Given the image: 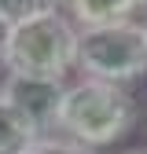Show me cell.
<instances>
[{
    "mask_svg": "<svg viewBox=\"0 0 147 154\" xmlns=\"http://www.w3.org/2000/svg\"><path fill=\"white\" fill-rule=\"evenodd\" d=\"M77 70L114 85L140 81L147 73V26L136 18L77 26Z\"/></svg>",
    "mask_w": 147,
    "mask_h": 154,
    "instance_id": "cell-2",
    "label": "cell"
},
{
    "mask_svg": "<svg viewBox=\"0 0 147 154\" xmlns=\"http://www.w3.org/2000/svg\"><path fill=\"white\" fill-rule=\"evenodd\" d=\"M22 154H96V150L85 147V143H77V140H66V136H41Z\"/></svg>",
    "mask_w": 147,
    "mask_h": 154,
    "instance_id": "cell-8",
    "label": "cell"
},
{
    "mask_svg": "<svg viewBox=\"0 0 147 154\" xmlns=\"http://www.w3.org/2000/svg\"><path fill=\"white\" fill-rule=\"evenodd\" d=\"M0 92L26 114V118L48 136L59 125V106L66 95V81L63 77H48V73H8Z\"/></svg>",
    "mask_w": 147,
    "mask_h": 154,
    "instance_id": "cell-4",
    "label": "cell"
},
{
    "mask_svg": "<svg viewBox=\"0 0 147 154\" xmlns=\"http://www.w3.org/2000/svg\"><path fill=\"white\" fill-rule=\"evenodd\" d=\"M133 121H136V99L125 92V85L81 77L77 85H66L55 132L96 150L118 143L133 128Z\"/></svg>",
    "mask_w": 147,
    "mask_h": 154,
    "instance_id": "cell-1",
    "label": "cell"
},
{
    "mask_svg": "<svg viewBox=\"0 0 147 154\" xmlns=\"http://www.w3.org/2000/svg\"><path fill=\"white\" fill-rule=\"evenodd\" d=\"M77 66V22L66 11L11 22L4 70L8 73H48L66 77Z\"/></svg>",
    "mask_w": 147,
    "mask_h": 154,
    "instance_id": "cell-3",
    "label": "cell"
},
{
    "mask_svg": "<svg viewBox=\"0 0 147 154\" xmlns=\"http://www.w3.org/2000/svg\"><path fill=\"white\" fill-rule=\"evenodd\" d=\"M8 37H11V22L0 15V66H4V51H8Z\"/></svg>",
    "mask_w": 147,
    "mask_h": 154,
    "instance_id": "cell-9",
    "label": "cell"
},
{
    "mask_svg": "<svg viewBox=\"0 0 147 154\" xmlns=\"http://www.w3.org/2000/svg\"><path fill=\"white\" fill-rule=\"evenodd\" d=\"M66 11V0H0V15L8 22H26V18H41Z\"/></svg>",
    "mask_w": 147,
    "mask_h": 154,
    "instance_id": "cell-7",
    "label": "cell"
},
{
    "mask_svg": "<svg viewBox=\"0 0 147 154\" xmlns=\"http://www.w3.org/2000/svg\"><path fill=\"white\" fill-rule=\"evenodd\" d=\"M125 154H147V150H125Z\"/></svg>",
    "mask_w": 147,
    "mask_h": 154,
    "instance_id": "cell-11",
    "label": "cell"
},
{
    "mask_svg": "<svg viewBox=\"0 0 147 154\" xmlns=\"http://www.w3.org/2000/svg\"><path fill=\"white\" fill-rule=\"evenodd\" d=\"M143 26H147V18H143Z\"/></svg>",
    "mask_w": 147,
    "mask_h": 154,
    "instance_id": "cell-12",
    "label": "cell"
},
{
    "mask_svg": "<svg viewBox=\"0 0 147 154\" xmlns=\"http://www.w3.org/2000/svg\"><path fill=\"white\" fill-rule=\"evenodd\" d=\"M66 15L77 26L121 22V18L140 15V0H66Z\"/></svg>",
    "mask_w": 147,
    "mask_h": 154,
    "instance_id": "cell-6",
    "label": "cell"
},
{
    "mask_svg": "<svg viewBox=\"0 0 147 154\" xmlns=\"http://www.w3.org/2000/svg\"><path fill=\"white\" fill-rule=\"evenodd\" d=\"M140 15H143V18H147V0H140Z\"/></svg>",
    "mask_w": 147,
    "mask_h": 154,
    "instance_id": "cell-10",
    "label": "cell"
},
{
    "mask_svg": "<svg viewBox=\"0 0 147 154\" xmlns=\"http://www.w3.org/2000/svg\"><path fill=\"white\" fill-rule=\"evenodd\" d=\"M41 136H44V132L37 128L4 92H0V154H22Z\"/></svg>",
    "mask_w": 147,
    "mask_h": 154,
    "instance_id": "cell-5",
    "label": "cell"
}]
</instances>
